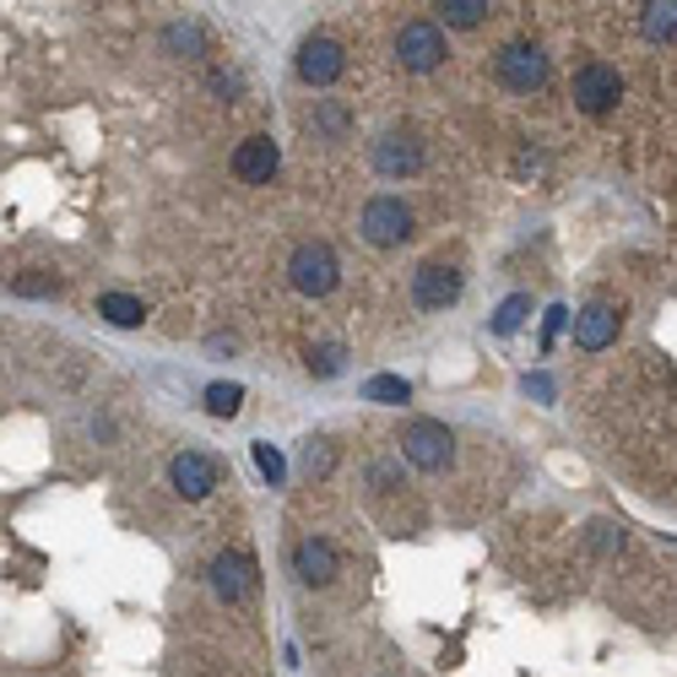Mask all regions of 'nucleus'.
<instances>
[{
	"instance_id": "19",
	"label": "nucleus",
	"mask_w": 677,
	"mask_h": 677,
	"mask_svg": "<svg viewBox=\"0 0 677 677\" xmlns=\"http://www.w3.org/2000/svg\"><path fill=\"white\" fill-rule=\"evenodd\" d=\"M341 352L337 341H320V347H309V375H320V380H331V375H341Z\"/></svg>"
},
{
	"instance_id": "16",
	"label": "nucleus",
	"mask_w": 677,
	"mask_h": 677,
	"mask_svg": "<svg viewBox=\"0 0 677 677\" xmlns=\"http://www.w3.org/2000/svg\"><path fill=\"white\" fill-rule=\"evenodd\" d=\"M439 17H445V28H482L494 17V6L488 0H445Z\"/></svg>"
},
{
	"instance_id": "18",
	"label": "nucleus",
	"mask_w": 677,
	"mask_h": 677,
	"mask_svg": "<svg viewBox=\"0 0 677 677\" xmlns=\"http://www.w3.org/2000/svg\"><path fill=\"white\" fill-rule=\"evenodd\" d=\"M364 396H369V401H380V407H401V401H407V380H396V375H375V380L364 385Z\"/></svg>"
},
{
	"instance_id": "14",
	"label": "nucleus",
	"mask_w": 677,
	"mask_h": 677,
	"mask_svg": "<svg viewBox=\"0 0 677 677\" xmlns=\"http://www.w3.org/2000/svg\"><path fill=\"white\" fill-rule=\"evenodd\" d=\"M250 558L245 552H217L212 564V591L222 596V601H245V591H250Z\"/></svg>"
},
{
	"instance_id": "21",
	"label": "nucleus",
	"mask_w": 677,
	"mask_h": 677,
	"mask_svg": "<svg viewBox=\"0 0 677 677\" xmlns=\"http://www.w3.org/2000/svg\"><path fill=\"white\" fill-rule=\"evenodd\" d=\"M526 309H531V298H526V293L505 298V303H499V315H494V331H499V337H509V331H520V320H526Z\"/></svg>"
},
{
	"instance_id": "7",
	"label": "nucleus",
	"mask_w": 677,
	"mask_h": 677,
	"mask_svg": "<svg viewBox=\"0 0 677 677\" xmlns=\"http://www.w3.org/2000/svg\"><path fill=\"white\" fill-rule=\"evenodd\" d=\"M298 82H309V87H331L341 77V66H347V60H341V43L337 39H320V33H315V39H303L298 43Z\"/></svg>"
},
{
	"instance_id": "5",
	"label": "nucleus",
	"mask_w": 677,
	"mask_h": 677,
	"mask_svg": "<svg viewBox=\"0 0 677 677\" xmlns=\"http://www.w3.org/2000/svg\"><path fill=\"white\" fill-rule=\"evenodd\" d=\"M461 298V271L456 266H445V260H428L412 271V303L428 309V315H439V309H450Z\"/></svg>"
},
{
	"instance_id": "15",
	"label": "nucleus",
	"mask_w": 677,
	"mask_h": 677,
	"mask_svg": "<svg viewBox=\"0 0 677 677\" xmlns=\"http://www.w3.org/2000/svg\"><path fill=\"white\" fill-rule=\"evenodd\" d=\"M347 126H352V115H347V103H337V98H320V103H315V115H309V130H315V136H326V141H341Z\"/></svg>"
},
{
	"instance_id": "2",
	"label": "nucleus",
	"mask_w": 677,
	"mask_h": 677,
	"mask_svg": "<svg viewBox=\"0 0 677 677\" xmlns=\"http://www.w3.org/2000/svg\"><path fill=\"white\" fill-rule=\"evenodd\" d=\"M358 228H364V239H369L375 250H396V245L412 239V207L396 201V196H375V201L364 207V217H358Z\"/></svg>"
},
{
	"instance_id": "8",
	"label": "nucleus",
	"mask_w": 677,
	"mask_h": 677,
	"mask_svg": "<svg viewBox=\"0 0 677 677\" xmlns=\"http://www.w3.org/2000/svg\"><path fill=\"white\" fill-rule=\"evenodd\" d=\"M396 54H401L407 71H434L450 49H445V33H439L434 22H407L401 39H396Z\"/></svg>"
},
{
	"instance_id": "12",
	"label": "nucleus",
	"mask_w": 677,
	"mask_h": 677,
	"mask_svg": "<svg viewBox=\"0 0 677 677\" xmlns=\"http://www.w3.org/2000/svg\"><path fill=\"white\" fill-rule=\"evenodd\" d=\"M169 477H173V488H179L185 499H207V494L217 488V466L207 461L201 450H185V456H173Z\"/></svg>"
},
{
	"instance_id": "20",
	"label": "nucleus",
	"mask_w": 677,
	"mask_h": 677,
	"mask_svg": "<svg viewBox=\"0 0 677 677\" xmlns=\"http://www.w3.org/2000/svg\"><path fill=\"white\" fill-rule=\"evenodd\" d=\"M239 407H245V390H239V385H212V390H207V412H212V418H233Z\"/></svg>"
},
{
	"instance_id": "27",
	"label": "nucleus",
	"mask_w": 677,
	"mask_h": 677,
	"mask_svg": "<svg viewBox=\"0 0 677 677\" xmlns=\"http://www.w3.org/2000/svg\"><path fill=\"white\" fill-rule=\"evenodd\" d=\"M564 315H569V309H548V320H542V341H552L558 331H564Z\"/></svg>"
},
{
	"instance_id": "17",
	"label": "nucleus",
	"mask_w": 677,
	"mask_h": 677,
	"mask_svg": "<svg viewBox=\"0 0 677 677\" xmlns=\"http://www.w3.org/2000/svg\"><path fill=\"white\" fill-rule=\"evenodd\" d=\"M98 315H103L109 326H141V320H147L141 298H130V293H103L98 298Z\"/></svg>"
},
{
	"instance_id": "24",
	"label": "nucleus",
	"mask_w": 677,
	"mask_h": 677,
	"mask_svg": "<svg viewBox=\"0 0 677 677\" xmlns=\"http://www.w3.org/2000/svg\"><path fill=\"white\" fill-rule=\"evenodd\" d=\"M255 466H260L271 482H282V471H288V466H282V456H277L271 445H255Z\"/></svg>"
},
{
	"instance_id": "10",
	"label": "nucleus",
	"mask_w": 677,
	"mask_h": 677,
	"mask_svg": "<svg viewBox=\"0 0 677 677\" xmlns=\"http://www.w3.org/2000/svg\"><path fill=\"white\" fill-rule=\"evenodd\" d=\"M282 163V152H277V141L271 136H250V141H239V152H233V173L245 179V185H266L271 173Z\"/></svg>"
},
{
	"instance_id": "28",
	"label": "nucleus",
	"mask_w": 677,
	"mask_h": 677,
	"mask_svg": "<svg viewBox=\"0 0 677 677\" xmlns=\"http://www.w3.org/2000/svg\"><path fill=\"white\" fill-rule=\"evenodd\" d=\"M17 293H22V298H39V293H49V282H43V277H22V282H17Z\"/></svg>"
},
{
	"instance_id": "4",
	"label": "nucleus",
	"mask_w": 677,
	"mask_h": 677,
	"mask_svg": "<svg viewBox=\"0 0 677 677\" xmlns=\"http://www.w3.org/2000/svg\"><path fill=\"white\" fill-rule=\"evenodd\" d=\"M337 255H331V245H298L293 260H288V282H293L303 298H326L331 288H337Z\"/></svg>"
},
{
	"instance_id": "23",
	"label": "nucleus",
	"mask_w": 677,
	"mask_h": 677,
	"mask_svg": "<svg viewBox=\"0 0 677 677\" xmlns=\"http://www.w3.org/2000/svg\"><path fill=\"white\" fill-rule=\"evenodd\" d=\"M303 471H331V439H303Z\"/></svg>"
},
{
	"instance_id": "25",
	"label": "nucleus",
	"mask_w": 677,
	"mask_h": 677,
	"mask_svg": "<svg viewBox=\"0 0 677 677\" xmlns=\"http://www.w3.org/2000/svg\"><path fill=\"white\" fill-rule=\"evenodd\" d=\"M169 43H173V49H201V28H196V22H185V28H169Z\"/></svg>"
},
{
	"instance_id": "22",
	"label": "nucleus",
	"mask_w": 677,
	"mask_h": 677,
	"mask_svg": "<svg viewBox=\"0 0 677 677\" xmlns=\"http://www.w3.org/2000/svg\"><path fill=\"white\" fill-rule=\"evenodd\" d=\"M677 6H645V39H673Z\"/></svg>"
},
{
	"instance_id": "11",
	"label": "nucleus",
	"mask_w": 677,
	"mask_h": 677,
	"mask_svg": "<svg viewBox=\"0 0 677 677\" xmlns=\"http://www.w3.org/2000/svg\"><path fill=\"white\" fill-rule=\"evenodd\" d=\"M293 575L303 580V586H331V575H337V548H331L326 537L298 542L293 548Z\"/></svg>"
},
{
	"instance_id": "6",
	"label": "nucleus",
	"mask_w": 677,
	"mask_h": 677,
	"mask_svg": "<svg viewBox=\"0 0 677 677\" xmlns=\"http://www.w3.org/2000/svg\"><path fill=\"white\" fill-rule=\"evenodd\" d=\"M618 98H624V77H618L613 66L591 60V66H580V71H575V103H580L586 115H607Z\"/></svg>"
},
{
	"instance_id": "13",
	"label": "nucleus",
	"mask_w": 677,
	"mask_h": 677,
	"mask_svg": "<svg viewBox=\"0 0 677 677\" xmlns=\"http://www.w3.org/2000/svg\"><path fill=\"white\" fill-rule=\"evenodd\" d=\"M618 320H624V315H618L613 303H591V309L575 315V341H580L586 352H601L607 341L618 337Z\"/></svg>"
},
{
	"instance_id": "3",
	"label": "nucleus",
	"mask_w": 677,
	"mask_h": 677,
	"mask_svg": "<svg viewBox=\"0 0 677 677\" xmlns=\"http://www.w3.org/2000/svg\"><path fill=\"white\" fill-rule=\"evenodd\" d=\"M494 77L505 92H537V87L548 82V54L537 49V43H505L499 49V60H494Z\"/></svg>"
},
{
	"instance_id": "26",
	"label": "nucleus",
	"mask_w": 677,
	"mask_h": 677,
	"mask_svg": "<svg viewBox=\"0 0 677 677\" xmlns=\"http://www.w3.org/2000/svg\"><path fill=\"white\" fill-rule=\"evenodd\" d=\"M369 477H375L380 488H401V466H396V461H375V466H369Z\"/></svg>"
},
{
	"instance_id": "1",
	"label": "nucleus",
	"mask_w": 677,
	"mask_h": 677,
	"mask_svg": "<svg viewBox=\"0 0 677 677\" xmlns=\"http://www.w3.org/2000/svg\"><path fill=\"white\" fill-rule=\"evenodd\" d=\"M401 456L412 466H424V471H439V466L456 461V434L445 424H434V418H412L401 428Z\"/></svg>"
},
{
	"instance_id": "9",
	"label": "nucleus",
	"mask_w": 677,
	"mask_h": 677,
	"mask_svg": "<svg viewBox=\"0 0 677 677\" xmlns=\"http://www.w3.org/2000/svg\"><path fill=\"white\" fill-rule=\"evenodd\" d=\"M418 169H424V147H418V136H407V130H385L380 141H375V173L401 179V173H418Z\"/></svg>"
},
{
	"instance_id": "29",
	"label": "nucleus",
	"mask_w": 677,
	"mask_h": 677,
	"mask_svg": "<svg viewBox=\"0 0 677 677\" xmlns=\"http://www.w3.org/2000/svg\"><path fill=\"white\" fill-rule=\"evenodd\" d=\"M526 390H531V396H542V401H548V396H552V380H548V375H531V380H526Z\"/></svg>"
}]
</instances>
